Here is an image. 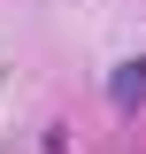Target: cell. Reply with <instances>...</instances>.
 <instances>
[{"label":"cell","instance_id":"6da1fadb","mask_svg":"<svg viewBox=\"0 0 146 154\" xmlns=\"http://www.w3.org/2000/svg\"><path fill=\"white\" fill-rule=\"evenodd\" d=\"M108 93H115V108H138V100H146V62H123Z\"/></svg>","mask_w":146,"mask_h":154}]
</instances>
